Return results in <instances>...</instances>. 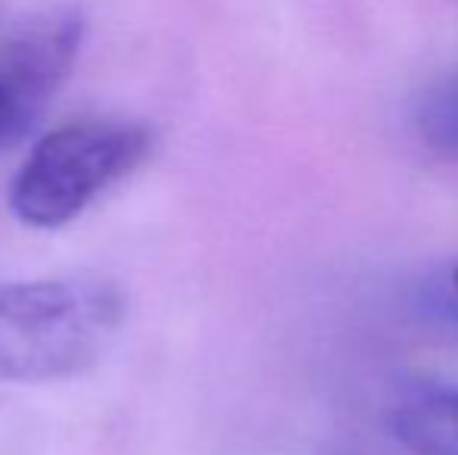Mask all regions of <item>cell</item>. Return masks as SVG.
Masks as SVG:
<instances>
[{"mask_svg":"<svg viewBox=\"0 0 458 455\" xmlns=\"http://www.w3.org/2000/svg\"><path fill=\"white\" fill-rule=\"evenodd\" d=\"M150 144V128L131 119H81L54 128L35 140L13 175V215L38 231L66 228L109 184L138 169Z\"/></svg>","mask_w":458,"mask_h":455,"instance_id":"cell-2","label":"cell"},{"mask_svg":"<svg viewBox=\"0 0 458 455\" xmlns=\"http://www.w3.org/2000/svg\"><path fill=\"white\" fill-rule=\"evenodd\" d=\"M446 293H449V306H453V312L458 316V265L453 268V274L446 281Z\"/></svg>","mask_w":458,"mask_h":455,"instance_id":"cell-7","label":"cell"},{"mask_svg":"<svg viewBox=\"0 0 458 455\" xmlns=\"http://www.w3.org/2000/svg\"><path fill=\"white\" fill-rule=\"evenodd\" d=\"M415 125L430 150L458 159V75L424 94L415 110Z\"/></svg>","mask_w":458,"mask_h":455,"instance_id":"cell-5","label":"cell"},{"mask_svg":"<svg viewBox=\"0 0 458 455\" xmlns=\"http://www.w3.org/2000/svg\"><path fill=\"white\" fill-rule=\"evenodd\" d=\"M122 324L113 284L81 278L0 281V383H47L88 371Z\"/></svg>","mask_w":458,"mask_h":455,"instance_id":"cell-1","label":"cell"},{"mask_svg":"<svg viewBox=\"0 0 458 455\" xmlns=\"http://www.w3.org/2000/svg\"><path fill=\"white\" fill-rule=\"evenodd\" d=\"M390 427L418 455H458V390H434L393 409Z\"/></svg>","mask_w":458,"mask_h":455,"instance_id":"cell-4","label":"cell"},{"mask_svg":"<svg viewBox=\"0 0 458 455\" xmlns=\"http://www.w3.org/2000/svg\"><path fill=\"white\" fill-rule=\"evenodd\" d=\"M85 19L72 6L50 10L25 22L0 50V72L29 97L47 106L79 60Z\"/></svg>","mask_w":458,"mask_h":455,"instance_id":"cell-3","label":"cell"},{"mask_svg":"<svg viewBox=\"0 0 458 455\" xmlns=\"http://www.w3.org/2000/svg\"><path fill=\"white\" fill-rule=\"evenodd\" d=\"M44 115V104L13 85L4 72H0V147H13L25 140Z\"/></svg>","mask_w":458,"mask_h":455,"instance_id":"cell-6","label":"cell"}]
</instances>
